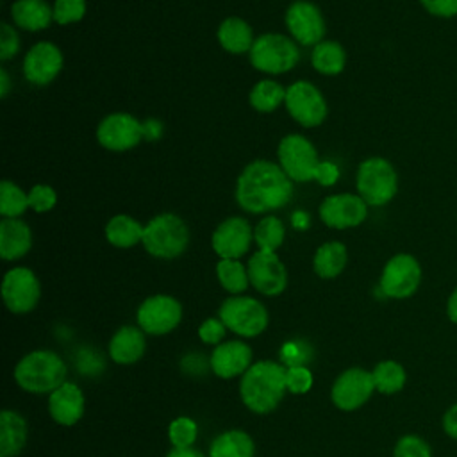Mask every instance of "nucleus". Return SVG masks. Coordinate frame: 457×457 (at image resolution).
I'll use <instances>...</instances> for the list:
<instances>
[{
  "label": "nucleus",
  "instance_id": "obj_47",
  "mask_svg": "<svg viewBox=\"0 0 457 457\" xmlns=\"http://www.w3.org/2000/svg\"><path fill=\"white\" fill-rule=\"evenodd\" d=\"M166 457H204V453L189 446V448H173Z\"/></svg>",
  "mask_w": 457,
  "mask_h": 457
},
{
  "label": "nucleus",
  "instance_id": "obj_32",
  "mask_svg": "<svg viewBox=\"0 0 457 457\" xmlns=\"http://www.w3.org/2000/svg\"><path fill=\"white\" fill-rule=\"evenodd\" d=\"M216 275L223 289L228 293H243L248 287V271L237 259H221L216 264Z\"/></svg>",
  "mask_w": 457,
  "mask_h": 457
},
{
  "label": "nucleus",
  "instance_id": "obj_31",
  "mask_svg": "<svg viewBox=\"0 0 457 457\" xmlns=\"http://www.w3.org/2000/svg\"><path fill=\"white\" fill-rule=\"evenodd\" d=\"M286 100V89L275 80H261L250 91V104L261 112L275 111Z\"/></svg>",
  "mask_w": 457,
  "mask_h": 457
},
{
  "label": "nucleus",
  "instance_id": "obj_26",
  "mask_svg": "<svg viewBox=\"0 0 457 457\" xmlns=\"http://www.w3.org/2000/svg\"><path fill=\"white\" fill-rule=\"evenodd\" d=\"M218 41L225 50H228L232 54L250 52V48L253 45L252 29L241 18L230 16L221 21V25L218 29Z\"/></svg>",
  "mask_w": 457,
  "mask_h": 457
},
{
  "label": "nucleus",
  "instance_id": "obj_14",
  "mask_svg": "<svg viewBox=\"0 0 457 457\" xmlns=\"http://www.w3.org/2000/svg\"><path fill=\"white\" fill-rule=\"evenodd\" d=\"M250 284L266 296L280 295L287 286V271L275 252H255L246 266Z\"/></svg>",
  "mask_w": 457,
  "mask_h": 457
},
{
  "label": "nucleus",
  "instance_id": "obj_11",
  "mask_svg": "<svg viewBox=\"0 0 457 457\" xmlns=\"http://www.w3.org/2000/svg\"><path fill=\"white\" fill-rule=\"evenodd\" d=\"M41 295L39 280L29 268H12L2 280V298L14 314L29 312L36 307Z\"/></svg>",
  "mask_w": 457,
  "mask_h": 457
},
{
  "label": "nucleus",
  "instance_id": "obj_23",
  "mask_svg": "<svg viewBox=\"0 0 457 457\" xmlns=\"http://www.w3.org/2000/svg\"><path fill=\"white\" fill-rule=\"evenodd\" d=\"M145 334L141 328L125 325L121 327L109 343L111 359L118 364H132L145 353Z\"/></svg>",
  "mask_w": 457,
  "mask_h": 457
},
{
  "label": "nucleus",
  "instance_id": "obj_21",
  "mask_svg": "<svg viewBox=\"0 0 457 457\" xmlns=\"http://www.w3.org/2000/svg\"><path fill=\"white\" fill-rule=\"evenodd\" d=\"M50 416L61 425H75L84 414V395L79 386L64 382L50 393L48 398Z\"/></svg>",
  "mask_w": 457,
  "mask_h": 457
},
{
  "label": "nucleus",
  "instance_id": "obj_3",
  "mask_svg": "<svg viewBox=\"0 0 457 457\" xmlns=\"http://www.w3.org/2000/svg\"><path fill=\"white\" fill-rule=\"evenodd\" d=\"M66 373V364L55 352L36 350L18 362L14 378L29 393H52L64 384Z\"/></svg>",
  "mask_w": 457,
  "mask_h": 457
},
{
  "label": "nucleus",
  "instance_id": "obj_49",
  "mask_svg": "<svg viewBox=\"0 0 457 457\" xmlns=\"http://www.w3.org/2000/svg\"><path fill=\"white\" fill-rule=\"evenodd\" d=\"M0 84H2V87H0V95H2V98H5V96H7V93H9V75H7L5 68H2V70H0Z\"/></svg>",
  "mask_w": 457,
  "mask_h": 457
},
{
  "label": "nucleus",
  "instance_id": "obj_35",
  "mask_svg": "<svg viewBox=\"0 0 457 457\" xmlns=\"http://www.w3.org/2000/svg\"><path fill=\"white\" fill-rule=\"evenodd\" d=\"M29 207V195H25L14 182H0V214L5 218H16Z\"/></svg>",
  "mask_w": 457,
  "mask_h": 457
},
{
  "label": "nucleus",
  "instance_id": "obj_10",
  "mask_svg": "<svg viewBox=\"0 0 457 457\" xmlns=\"http://www.w3.org/2000/svg\"><path fill=\"white\" fill-rule=\"evenodd\" d=\"M182 318L180 303L168 295H154L137 309L139 328L146 334L162 336L171 332Z\"/></svg>",
  "mask_w": 457,
  "mask_h": 457
},
{
  "label": "nucleus",
  "instance_id": "obj_25",
  "mask_svg": "<svg viewBox=\"0 0 457 457\" xmlns=\"http://www.w3.org/2000/svg\"><path fill=\"white\" fill-rule=\"evenodd\" d=\"M11 16L25 30H41L50 25L54 9L45 0H16L11 5Z\"/></svg>",
  "mask_w": 457,
  "mask_h": 457
},
{
  "label": "nucleus",
  "instance_id": "obj_34",
  "mask_svg": "<svg viewBox=\"0 0 457 457\" xmlns=\"http://www.w3.org/2000/svg\"><path fill=\"white\" fill-rule=\"evenodd\" d=\"M253 239L264 252L277 250L284 241V225L277 216L262 218L253 228Z\"/></svg>",
  "mask_w": 457,
  "mask_h": 457
},
{
  "label": "nucleus",
  "instance_id": "obj_8",
  "mask_svg": "<svg viewBox=\"0 0 457 457\" xmlns=\"http://www.w3.org/2000/svg\"><path fill=\"white\" fill-rule=\"evenodd\" d=\"M278 161L286 175L298 182L312 180L321 162L318 159L314 145L300 134H289L280 141Z\"/></svg>",
  "mask_w": 457,
  "mask_h": 457
},
{
  "label": "nucleus",
  "instance_id": "obj_38",
  "mask_svg": "<svg viewBox=\"0 0 457 457\" xmlns=\"http://www.w3.org/2000/svg\"><path fill=\"white\" fill-rule=\"evenodd\" d=\"M393 457H432L428 445L418 436H403L393 452Z\"/></svg>",
  "mask_w": 457,
  "mask_h": 457
},
{
  "label": "nucleus",
  "instance_id": "obj_40",
  "mask_svg": "<svg viewBox=\"0 0 457 457\" xmlns=\"http://www.w3.org/2000/svg\"><path fill=\"white\" fill-rule=\"evenodd\" d=\"M287 391L295 395H303L312 386V373L305 366H291L286 373Z\"/></svg>",
  "mask_w": 457,
  "mask_h": 457
},
{
  "label": "nucleus",
  "instance_id": "obj_19",
  "mask_svg": "<svg viewBox=\"0 0 457 457\" xmlns=\"http://www.w3.org/2000/svg\"><path fill=\"white\" fill-rule=\"evenodd\" d=\"M62 68V54L61 50L48 41H41L34 45L23 61L25 79L32 84L45 86L52 82Z\"/></svg>",
  "mask_w": 457,
  "mask_h": 457
},
{
  "label": "nucleus",
  "instance_id": "obj_6",
  "mask_svg": "<svg viewBox=\"0 0 457 457\" xmlns=\"http://www.w3.org/2000/svg\"><path fill=\"white\" fill-rule=\"evenodd\" d=\"M357 191L368 205H384L396 193V173L382 157L361 162L357 170Z\"/></svg>",
  "mask_w": 457,
  "mask_h": 457
},
{
  "label": "nucleus",
  "instance_id": "obj_5",
  "mask_svg": "<svg viewBox=\"0 0 457 457\" xmlns=\"http://www.w3.org/2000/svg\"><path fill=\"white\" fill-rule=\"evenodd\" d=\"M300 59L298 46L282 34H262L250 48L253 68L264 73H284L295 68Z\"/></svg>",
  "mask_w": 457,
  "mask_h": 457
},
{
  "label": "nucleus",
  "instance_id": "obj_36",
  "mask_svg": "<svg viewBox=\"0 0 457 457\" xmlns=\"http://www.w3.org/2000/svg\"><path fill=\"white\" fill-rule=\"evenodd\" d=\"M196 423L186 416H180L170 423L168 436L175 448H189L196 439Z\"/></svg>",
  "mask_w": 457,
  "mask_h": 457
},
{
  "label": "nucleus",
  "instance_id": "obj_16",
  "mask_svg": "<svg viewBox=\"0 0 457 457\" xmlns=\"http://www.w3.org/2000/svg\"><path fill=\"white\" fill-rule=\"evenodd\" d=\"M368 214V204L350 193L327 196L320 205V218L327 227L348 228L364 221Z\"/></svg>",
  "mask_w": 457,
  "mask_h": 457
},
{
  "label": "nucleus",
  "instance_id": "obj_30",
  "mask_svg": "<svg viewBox=\"0 0 457 457\" xmlns=\"http://www.w3.org/2000/svg\"><path fill=\"white\" fill-rule=\"evenodd\" d=\"M311 61L320 73L337 75L345 68V50L336 41H321L314 45Z\"/></svg>",
  "mask_w": 457,
  "mask_h": 457
},
{
  "label": "nucleus",
  "instance_id": "obj_20",
  "mask_svg": "<svg viewBox=\"0 0 457 457\" xmlns=\"http://www.w3.org/2000/svg\"><path fill=\"white\" fill-rule=\"evenodd\" d=\"M252 350L243 341H225L214 346L211 355L212 371L221 378H232L250 368Z\"/></svg>",
  "mask_w": 457,
  "mask_h": 457
},
{
  "label": "nucleus",
  "instance_id": "obj_37",
  "mask_svg": "<svg viewBox=\"0 0 457 457\" xmlns=\"http://www.w3.org/2000/svg\"><path fill=\"white\" fill-rule=\"evenodd\" d=\"M86 12V0H55L54 20L61 25L82 20Z\"/></svg>",
  "mask_w": 457,
  "mask_h": 457
},
{
  "label": "nucleus",
  "instance_id": "obj_29",
  "mask_svg": "<svg viewBox=\"0 0 457 457\" xmlns=\"http://www.w3.org/2000/svg\"><path fill=\"white\" fill-rule=\"evenodd\" d=\"M346 264V248L339 241L321 245L314 253V271L321 278L337 277Z\"/></svg>",
  "mask_w": 457,
  "mask_h": 457
},
{
  "label": "nucleus",
  "instance_id": "obj_17",
  "mask_svg": "<svg viewBox=\"0 0 457 457\" xmlns=\"http://www.w3.org/2000/svg\"><path fill=\"white\" fill-rule=\"evenodd\" d=\"M286 25L302 45H318L325 36V21L320 9L311 4L298 0L289 5L286 12Z\"/></svg>",
  "mask_w": 457,
  "mask_h": 457
},
{
  "label": "nucleus",
  "instance_id": "obj_39",
  "mask_svg": "<svg viewBox=\"0 0 457 457\" xmlns=\"http://www.w3.org/2000/svg\"><path fill=\"white\" fill-rule=\"evenodd\" d=\"M57 202V195L50 186L45 184H36L30 193H29V205L36 212H46L50 211Z\"/></svg>",
  "mask_w": 457,
  "mask_h": 457
},
{
  "label": "nucleus",
  "instance_id": "obj_13",
  "mask_svg": "<svg viewBox=\"0 0 457 457\" xmlns=\"http://www.w3.org/2000/svg\"><path fill=\"white\" fill-rule=\"evenodd\" d=\"M143 134V125L127 112H114L105 116L96 129L98 143L104 148L114 152L134 148L141 141Z\"/></svg>",
  "mask_w": 457,
  "mask_h": 457
},
{
  "label": "nucleus",
  "instance_id": "obj_9",
  "mask_svg": "<svg viewBox=\"0 0 457 457\" xmlns=\"http://www.w3.org/2000/svg\"><path fill=\"white\" fill-rule=\"evenodd\" d=\"M286 107L289 114L303 127H316L327 116V104L318 87L298 80L286 89Z\"/></svg>",
  "mask_w": 457,
  "mask_h": 457
},
{
  "label": "nucleus",
  "instance_id": "obj_4",
  "mask_svg": "<svg viewBox=\"0 0 457 457\" xmlns=\"http://www.w3.org/2000/svg\"><path fill=\"white\" fill-rule=\"evenodd\" d=\"M141 241L148 253L159 259H173L186 250L189 232L179 216L166 212L152 218L146 223Z\"/></svg>",
  "mask_w": 457,
  "mask_h": 457
},
{
  "label": "nucleus",
  "instance_id": "obj_33",
  "mask_svg": "<svg viewBox=\"0 0 457 457\" xmlns=\"http://www.w3.org/2000/svg\"><path fill=\"white\" fill-rule=\"evenodd\" d=\"M371 375H373L375 389H378L380 393H386V395L400 391L405 384V371L395 361L378 362L375 366V370L371 371Z\"/></svg>",
  "mask_w": 457,
  "mask_h": 457
},
{
  "label": "nucleus",
  "instance_id": "obj_46",
  "mask_svg": "<svg viewBox=\"0 0 457 457\" xmlns=\"http://www.w3.org/2000/svg\"><path fill=\"white\" fill-rule=\"evenodd\" d=\"M302 352H300V348H298V345L296 343H289V345H286L284 348H282V352H280V355H282V361L284 362H287L289 364V368L291 366H302L300 362H298V355H300Z\"/></svg>",
  "mask_w": 457,
  "mask_h": 457
},
{
  "label": "nucleus",
  "instance_id": "obj_2",
  "mask_svg": "<svg viewBox=\"0 0 457 457\" xmlns=\"http://www.w3.org/2000/svg\"><path fill=\"white\" fill-rule=\"evenodd\" d=\"M286 373L287 370L273 361H259L252 364L239 382V393L245 405L257 414L271 412L287 389Z\"/></svg>",
  "mask_w": 457,
  "mask_h": 457
},
{
  "label": "nucleus",
  "instance_id": "obj_44",
  "mask_svg": "<svg viewBox=\"0 0 457 457\" xmlns=\"http://www.w3.org/2000/svg\"><path fill=\"white\" fill-rule=\"evenodd\" d=\"M337 177H339L337 168L332 162L323 161V162H320V166L316 170L314 180H318L321 186H332V184H336Z\"/></svg>",
  "mask_w": 457,
  "mask_h": 457
},
{
  "label": "nucleus",
  "instance_id": "obj_12",
  "mask_svg": "<svg viewBox=\"0 0 457 457\" xmlns=\"http://www.w3.org/2000/svg\"><path fill=\"white\" fill-rule=\"evenodd\" d=\"M421 280V268L412 255L398 253L387 261L380 277V289L391 298L411 296Z\"/></svg>",
  "mask_w": 457,
  "mask_h": 457
},
{
  "label": "nucleus",
  "instance_id": "obj_43",
  "mask_svg": "<svg viewBox=\"0 0 457 457\" xmlns=\"http://www.w3.org/2000/svg\"><path fill=\"white\" fill-rule=\"evenodd\" d=\"M423 7L436 16H453L457 14V0H421Z\"/></svg>",
  "mask_w": 457,
  "mask_h": 457
},
{
  "label": "nucleus",
  "instance_id": "obj_24",
  "mask_svg": "<svg viewBox=\"0 0 457 457\" xmlns=\"http://www.w3.org/2000/svg\"><path fill=\"white\" fill-rule=\"evenodd\" d=\"M27 443V421L14 411L0 414V457H16Z\"/></svg>",
  "mask_w": 457,
  "mask_h": 457
},
{
  "label": "nucleus",
  "instance_id": "obj_27",
  "mask_svg": "<svg viewBox=\"0 0 457 457\" xmlns=\"http://www.w3.org/2000/svg\"><path fill=\"white\" fill-rule=\"evenodd\" d=\"M253 441L243 430L220 434L209 448V457H253Z\"/></svg>",
  "mask_w": 457,
  "mask_h": 457
},
{
  "label": "nucleus",
  "instance_id": "obj_1",
  "mask_svg": "<svg viewBox=\"0 0 457 457\" xmlns=\"http://www.w3.org/2000/svg\"><path fill=\"white\" fill-rule=\"evenodd\" d=\"M293 184L286 171L270 161L250 162L237 179L236 200L241 209L259 214L280 209L291 200Z\"/></svg>",
  "mask_w": 457,
  "mask_h": 457
},
{
  "label": "nucleus",
  "instance_id": "obj_48",
  "mask_svg": "<svg viewBox=\"0 0 457 457\" xmlns=\"http://www.w3.org/2000/svg\"><path fill=\"white\" fill-rule=\"evenodd\" d=\"M448 316L453 323H457V289L452 293V296L448 300Z\"/></svg>",
  "mask_w": 457,
  "mask_h": 457
},
{
  "label": "nucleus",
  "instance_id": "obj_22",
  "mask_svg": "<svg viewBox=\"0 0 457 457\" xmlns=\"http://www.w3.org/2000/svg\"><path fill=\"white\" fill-rule=\"evenodd\" d=\"M32 245V234L25 221L4 218L0 221V255L5 261L23 257Z\"/></svg>",
  "mask_w": 457,
  "mask_h": 457
},
{
  "label": "nucleus",
  "instance_id": "obj_45",
  "mask_svg": "<svg viewBox=\"0 0 457 457\" xmlns=\"http://www.w3.org/2000/svg\"><path fill=\"white\" fill-rule=\"evenodd\" d=\"M443 427L450 437L457 439V403L446 411L443 418Z\"/></svg>",
  "mask_w": 457,
  "mask_h": 457
},
{
  "label": "nucleus",
  "instance_id": "obj_41",
  "mask_svg": "<svg viewBox=\"0 0 457 457\" xmlns=\"http://www.w3.org/2000/svg\"><path fill=\"white\" fill-rule=\"evenodd\" d=\"M20 48V37L16 34V30L4 21L0 27V59L7 61L11 59Z\"/></svg>",
  "mask_w": 457,
  "mask_h": 457
},
{
  "label": "nucleus",
  "instance_id": "obj_15",
  "mask_svg": "<svg viewBox=\"0 0 457 457\" xmlns=\"http://www.w3.org/2000/svg\"><path fill=\"white\" fill-rule=\"evenodd\" d=\"M373 375L362 368H350L343 371L332 386V402L341 411H353L361 407L373 393Z\"/></svg>",
  "mask_w": 457,
  "mask_h": 457
},
{
  "label": "nucleus",
  "instance_id": "obj_28",
  "mask_svg": "<svg viewBox=\"0 0 457 457\" xmlns=\"http://www.w3.org/2000/svg\"><path fill=\"white\" fill-rule=\"evenodd\" d=\"M145 227H141L134 218L118 214L111 218L105 225V236L107 241L118 248H129L134 246L143 239Z\"/></svg>",
  "mask_w": 457,
  "mask_h": 457
},
{
  "label": "nucleus",
  "instance_id": "obj_42",
  "mask_svg": "<svg viewBox=\"0 0 457 457\" xmlns=\"http://www.w3.org/2000/svg\"><path fill=\"white\" fill-rule=\"evenodd\" d=\"M225 323L221 320L216 318H209L205 320L200 328H198V336L204 343L207 345H220V341L225 337Z\"/></svg>",
  "mask_w": 457,
  "mask_h": 457
},
{
  "label": "nucleus",
  "instance_id": "obj_7",
  "mask_svg": "<svg viewBox=\"0 0 457 457\" xmlns=\"http://www.w3.org/2000/svg\"><path fill=\"white\" fill-rule=\"evenodd\" d=\"M220 320L232 332L253 337L266 328L268 311L252 296H230L220 307Z\"/></svg>",
  "mask_w": 457,
  "mask_h": 457
},
{
  "label": "nucleus",
  "instance_id": "obj_18",
  "mask_svg": "<svg viewBox=\"0 0 457 457\" xmlns=\"http://www.w3.org/2000/svg\"><path fill=\"white\" fill-rule=\"evenodd\" d=\"M252 237L253 234L248 221L239 216H232L218 225L211 243L221 259H239L248 252Z\"/></svg>",
  "mask_w": 457,
  "mask_h": 457
}]
</instances>
